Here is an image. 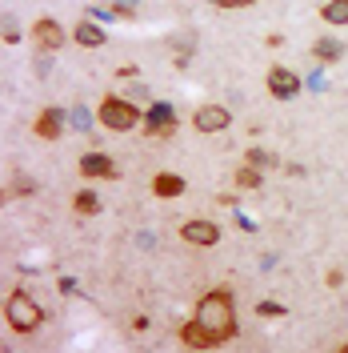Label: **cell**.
<instances>
[{
	"instance_id": "obj_26",
	"label": "cell",
	"mask_w": 348,
	"mask_h": 353,
	"mask_svg": "<svg viewBox=\"0 0 348 353\" xmlns=\"http://www.w3.org/2000/svg\"><path fill=\"white\" fill-rule=\"evenodd\" d=\"M336 353H348V345H340V350H336Z\"/></svg>"
},
{
	"instance_id": "obj_21",
	"label": "cell",
	"mask_w": 348,
	"mask_h": 353,
	"mask_svg": "<svg viewBox=\"0 0 348 353\" xmlns=\"http://www.w3.org/2000/svg\"><path fill=\"white\" fill-rule=\"evenodd\" d=\"M12 193H36V181H28V176H17V181H12Z\"/></svg>"
},
{
	"instance_id": "obj_16",
	"label": "cell",
	"mask_w": 348,
	"mask_h": 353,
	"mask_svg": "<svg viewBox=\"0 0 348 353\" xmlns=\"http://www.w3.org/2000/svg\"><path fill=\"white\" fill-rule=\"evenodd\" d=\"M264 185V173L252 169V165H240L237 169V189H261Z\"/></svg>"
},
{
	"instance_id": "obj_7",
	"label": "cell",
	"mask_w": 348,
	"mask_h": 353,
	"mask_svg": "<svg viewBox=\"0 0 348 353\" xmlns=\"http://www.w3.org/2000/svg\"><path fill=\"white\" fill-rule=\"evenodd\" d=\"M228 125H232V112L224 109V105H200V109L193 112L196 132H208V137H213V132H224Z\"/></svg>"
},
{
	"instance_id": "obj_18",
	"label": "cell",
	"mask_w": 348,
	"mask_h": 353,
	"mask_svg": "<svg viewBox=\"0 0 348 353\" xmlns=\"http://www.w3.org/2000/svg\"><path fill=\"white\" fill-rule=\"evenodd\" d=\"M0 41H8V44L21 41V24H17L12 12H0Z\"/></svg>"
},
{
	"instance_id": "obj_11",
	"label": "cell",
	"mask_w": 348,
	"mask_h": 353,
	"mask_svg": "<svg viewBox=\"0 0 348 353\" xmlns=\"http://www.w3.org/2000/svg\"><path fill=\"white\" fill-rule=\"evenodd\" d=\"M32 132L44 137V141H61V132H65V112H61V109H41Z\"/></svg>"
},
{
	"instance_id": "obj_20",
	"label": "cell",
	"mask_w": 348,
	"mask_h": 353,
	"mask_svg": "<svg viewBox=\"0 0 348 353\" xmlns=\"http://www.w3.org/2000/svg\"><path fill=\"white\" fill-rule=\"evenodd\" d=\"M72 125H76V129H92V112L88 109H72Z\"/></svg>"
},
{
	"instance_id": "obj_10",
	"label": "cell",
	"mask_w": 348,
	"mask_h": 353,
	"mask_svg": "<svg viewBox=\"0 0 348 353\" xmlns=\"http://www.w3.org/2000/svg\"><path fill=\"white\" fill-rule=\"evenodd\" d=\"M80 173L85 176H100V181H116V161L92 149V153L80 157Z\"/></svg>"
},
{
	"instance_id": "obj_15",
	"label": "cell",
	"mask_w": 348,
	"mask_h": 353,
	"mask_svg": "<svg viewBox=\"0 0 348 353\" xmlns=\"http://www.w3.org/2000/svg\"><path fill=\"white\" fill-rule=\"evenodd\" d=\"M72 205H76V213H80V217H96V213H100V197H96V193H88V189H80V193L72 197Z\"/></svg>"
},
{
	"instance_id": "obj_22",
	"label": "cell",
	"mask_w": 348,
	"mask_h": 353,
	"mask_svg": "<svg viewBox=\"0 0 348 353\" xmlns=\"http://www.w3.org/2000/svg\"><path fill=\"white\" fill-rule=\"evenodd\" d=\"M257 309H261V317H281V313H284L281 301H261Z\"/></svg>"
},
{
	"instance_id": "obj_8",
	"label": "cell",
	"mask_w": 348,
	"mask_h": 353,
	"mask_svg": "<svg viewBox=\"0 0 348 353\" xmlns=\"http://www.w3.org/2000/svg\"><path fill=\"white\" fill-rule=\"evenodd\" d=\"M301 88H305V81H301L292 68H284V65H272V68H268V92H272L276 101H292Z\"/></svg>"
},
{
	"instance_id": "obj_9",
	"label": "cell",
	"mask_w": 348,
	"mask_h": 353,
	"mask_svg": "<svg viewBox=\"0 0 348 353\" xmlns=\"http://www.w3.org/2000/svg\"><path fill=\"white\" fill-rule=\"evenodd\" d=\"M348 57V44L336 41V37H316L312 41V61L316 65H336V61H345Z\"/></svg>"
},
{
	"instance_id": "obj_5",
	"label": "cell",
	"mask_w": 348,
	"mask_h": 353,
	"mask_svg": "<svg viewBox=\"0 0 348 353\" xmlns=\"http://www.w3.org/2000/svg\"><path fill=\"white\" fill-rule=\"evenodd\" d=\"M180 241L200 245V249H213V245H220V225L217 221H204V217H193V221L180 225Z\"/></svg>"
},
{
	"instance_id": "obj_12",
	"label": "cell",
	"mask_w": 348,
	"mask_h": 353,
	"mask_svg": "<svg viewBox=\"0 0 348 353\" xmlns=\"http://www.w3.org/2000/svg\"><path fill=\"white\" fill-rule=\"evenodd\" d=\"M72 41L80 44V48H105V28L100 24H92V21H80L76 28H72Z\"/></svg>"
},
{
	"instance_id": "obj_14",
	"label": "cell",
	"mask_w": 348,
	"mask_h": 353,
	"mask_svg": "<svg viewBox=\"0 0 348 353\" xmlns=\"http://www.w3.org/2000/svg\"><path fill=\"white\" fill-rule=\"evenodd\" d=\"M320 21L332 24V28L348 24V0H325V4H320Z\"/></svg>"
},
{
	"instance_id": "obj_24",
	"label": "cell",
	"mask_w": 348,
	"mask_h": 353,
	"mask_svg": "<svg viewBox=\"0 0 348 353\" xmlns=\"http://www.w3.org/2000/svg\"><path fill=\"white\" fill-rule=\"evenodd\" d=\"M305 85H308V88H316V92H325V88H328V85H325V72H320V68H316V72L308 77Z\"/></svg>"
},
{
	"instance_id": "obj_25",
	"label": "cell",
	"mask_w": 348,
	"mask_h": 353,
	"mask_svg": "<svg viewBox=\"0 0 348 353\" xmlns=\"http://www.w3.org/2000/svg\"><path fill=\"white\" fill-rule=\"evenodd\" d=\"M4 201H8V193H4V189H0V205H4Z\"/></svg>"
},
{
	"instance_id": "obj_1",
	"label": "cell",
	"mask_w": 348,
	"mask_h": 353,
	"mask_svg": "<svg viewBox=\"0 0 348 353\" xmlns=\"http://www.w3.org/2000/svg\"><path fill=\"white\" fill-rule=\"evenodd\" d=\"M237 337V305L228 289H213L200 297L193 321L180 330V341L188 350H220Z\"/></svg>"
},
{
	"instance_id": "obj_19",
	"label": "cell",
	"mask_w": 348,
	"mask_h": 353,
	"mask_svg": "<svg viewBox=\"0 0 348 353\" xmlns=\"http://www.w3.org/2000/svg\"><path fill=\"white\" fill-rule=\"evenodd\" d=\"M112 12H116L120 21H132V17H136V0H112Z\"/></svg>"
},
{
	"instance_id": "obj_13",
	"label": "cell",
	"mask_w": 348,
	"mask_h": 353,
	"mask_svg": "<svg viewBox=\"0 0 348 353\" xmlns=\"http://www.w3.org/2000/svg\"><path fill=\"white\" fill-rule=\"evenodd\" d=\"M153 193L160 201H173L184 193V176H176V173H156L153 176Z\"/></svg>"
},
{
	"instance_id": "obj_6",
	"label": "cell",
	"mask_w": 348,
	"mask_h": 353,
	"mask_svg": "<svg viewBox=\"0 0 348 353\" xmlns=\"http://www.w3.org/2000/svg\"><path fill=\"white\" fill-rule=\"evenodd\" d=\"M65 41H68V32L52 21V17H41V21L32 24V44H36L41 52H61Z\"/></svg>"
},
{
	"instance_id": "obj_2",
	"label": "cell",
	"mask_w": 348,
	"mask_h": 353,
	"mask_svg": "<svg viewBox=\"0 0 348 353\" xmlns=\"http://www.w3.org/2000/svg\"><path fill=\"white\" fill-rule=\"evenodd\" d=\"M96 121L112 132H132L140 129V121H144V112L132 105L129 97H105L100 101V109H96Z\"/></svg>"
},
{
	"instance_id": "obj_17",
	"label": "cell",
	"mask_w": 348,
	"mask_h": 353,
	"mask_svg": "<svg viewBox=\"0 0 348 353\" xmlns=\"http://www.w3.org/2000/svg\"><path fill=\"white\" fill-rule=\"evenodd\" d=\"M244 165H252V169H276L281 161L272 153H264V149H248V153H244Z\"/></svg>"
},
{
	"instance_id": "obj_23",
	"label": "cell",
	"mask_w": 348,
	"mask_h": 353,
	"mask_svg": "<svg viewBox=\"0 0 348 353\" xmlns=\"http://www.w3.org/2000/svg\"><path fill=\"white\" fill-rule=\"evenodd\" d=\"M208 4H217V8H248V4H257V0H208Z\"/></svg>"
},
{
	"instance_id": "obj_4",
	"label": "cell",
	"mask_w": 348,
	"mask_h": 353,
	"mask_svg": "<svg viewBox=\"0 0 348 353\" xmlns=\"http://www.w3.org/2000/svg\"><path fill=\"white\" fill-rule=\"evenodd\" d=\"M140 125H144V132H149V137L168 141V137L176 132V112H173V105H168V101H156V105H149Z\"/></svg>"
},
{
	"instance_id": "obj_3",
	"label": "cell",
	"mask_w": 348,
	"mask_h": 353,
	"mask_svg": "<svg viewBox=\"0 0 348 353\" xmlns=\"http://www.w3.org/2000/svg\"><path fill=\"white\" fill-rule=\"evenodd\" d=\"M4 317H8V325L17 333H32V330H41L44 309L36 305V297H28L24 289H17V293L8 297V305H4Z\"/></svg>"
}]
</instances>
